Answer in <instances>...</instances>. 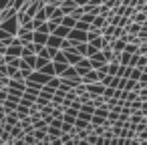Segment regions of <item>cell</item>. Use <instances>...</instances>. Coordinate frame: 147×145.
Masks as SVG:
<instances>
[{"label":"cell","instance_id":"cell-1","mask_svg":"<svg viewBox=\"0 0 147 145\" xmlns=\"http://www.w3.org/2000/svg\"><path fill=\"white\" fill-rule=\"evenodd\" d=\"M87 91H89L91 95H103L105 85H103L101 81H95V83H89V85H87Z\"/></svg>","mask_w":147,"mask_h":145},{"label":"cell","instance_id":"cell-2","mask_svg":"<svg viewBox=\"0 0 147 145\" xmlns=\"http://www.w3.org/2000/svg\"><path fill=\"white\" fill-rule=\"evenodd\" d=\"M91 69H93V65H91V61H89V59H83V61H79V63H77V73H81V75L89 73Z\"/></svg>","mask_w":147,"mask_h":145},{"label":"cell","instance_id":"cell-3","mask_svg":"<svg viewBox=\"0 0 147 145\" xmlns=\"http://www.w3.org/2000/svg\"><path fill=\"white\" fill-rule=\"evenodd\" d=\"M139 30H141V22H135V20H131L125 26V32H129V34H139Z\"/></svg>","mask_w":147,"mask_h":145},{"label":"cell","instance_id":"cell-4","mask_svg":"<svg viewBox=\"0 0 147 145\" xmlns=\"http://www.w3.org/2000/svg\"><path fill=\"white\" fill-rule=\"evenodd\" d=\"M107 24V16H103V14H97L95 18H93V28H103Z\"/></svg>","mask_w":147,"mask_h":145},{"label":"cell","instance_id":"cell-5","mask_svg":"<svg viewBox=\"0 0 147 145\" xmlns=\"http://www.w3.org/2000/svg\"><path fill=\"white\" fill-rule=\"evenodd\" d=\"M129 63H131V53L123 51L121 53V65H129Z\"/></svg>","mask_w":147,"mask_h":145},{"label":"cell","instance_id":"cell-6","mask_svg":"<svg viewBox=\"0 0 147 145\" xmlns=\"http://www.w3.org/2000/svg\"><path fill=\"white\" fill-rule=\"evenodd\" d=\"M143 107V101L141 99H135V101H131V111H139Z\"/></svg>","mask_w":147,"mask_h":145},{"label":"cell","instance_id":"cell-7","mask_svg":"<svg viewBox=\"0 0 147 145\" xmlns=\"http://www.w3.org/2000/svg\"><path fill=\"white\" fill-rule=\"evenodd\" d=\"M8 85H10V77H8V75L0 77V89H2V87H8Z\"/></svg>","mask_w":147,"mask_h":145},{"label":"cell","instance_id":"cell-8","mask_svg":"<svg viewBox=\"0 0 147 145\" xmlns=\"http://www.w3.org/2000/svg\"><path fill=\"white\" fill-rule=\"evenodd\" d=\"M12 14H14V10H10V8H8V10H2V12H0V16H2V20H8V18H10Z\"/></svg>","mask_w":147,"mask_h":145},{"label":"cell","instance_id":"cell-9","mask_svg":"<svg viewBox=\"0 0 147 145\" xmlns=\"http://www.w3.org/2000/svg\"><path fill=\"white\" fill-rule=\"evenodd\" d=\"M6 51H8V47H6L2 40H0V55H6Z\"/></svg>","mask_w":147,"mask_h":145},{"label":"cell","instance_id":"cell-10","mask_svg":"<svg viewBox=\"0 0 147 145\" xmlns=\"http://www.w3.org/2000/svg\"><path fill=\"white\" fill-rule=\"evenodd\" d=\"M141 111H143V113H147V101H143V107H141Z\"/></svg>","mask_w":147,"mask_h":145},{"label":"cell","instance_id":"cell-11","mask_svg":"<svg viewBox=\"0 0 147 145\" xmlns=\"http://www.w3.org/2000/svg\"><path fill=\"white\" fill-rule=\"evenodd\" d=\"M2 63H6V61H4V55H0V65H2Z\"/></svg>","mask_w":147,"mask_h":145}]
</instances>
